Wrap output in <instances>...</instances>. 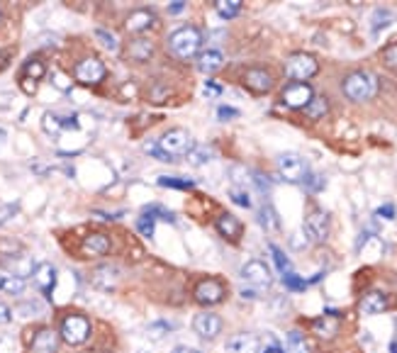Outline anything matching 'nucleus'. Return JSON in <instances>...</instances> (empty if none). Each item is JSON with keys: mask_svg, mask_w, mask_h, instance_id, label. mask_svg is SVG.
<instances>
[{"mask_svg": "<svg viewBox=\"0 0 397 353\" xmlns=\"http://www.w3.org/2000/svg\"><path fill=\"white\" fill-rule=\"evenodd\" d=\"M388 307H390V297L385 295V292L370 290L368 295H364V300H361L359 310H361V315L373 317V315H383V312L388 310Z\"/></svg>", "mask_w": 397, "mask_h": 353, "instance_id": "13", "label": "nucleus"}, {"mask_svg": "<svg viewBox=\"0 0 397 353\" xmlns=\"http://www.w3.org/2000/svg\"><path fill=\"white\" fill-rule=\"evenodd\" d=\"M0 24H3V13H0Z\"/></svg>", "mask_w": 397, "mask_h": 353, "instance_id": "50", "label": "nucleus"}, {"mask_svg": "<svg viewBox=\"0 0 397 353\" xmlns=\"http://www.w3.org/2000/svg\"><path fill=\"white\" fill-rule=\"evenodd\" d=\"M283 280H285V285L290 287V290H305V285H307V283L300 280L295 273H287V276H283Z\"/></svg>", "mask_w": 397, "mask_h": 353, "instance_id": "40", "label": "nucleus"}, {"mask_svg": "<svg viewBox=\"0 0 397 353\" xmlns=\"http://www.w3.org/2000/svg\"><path fill=\"white\" fill-rule=\"evenodd\" d=\"M271 253H273V261H276V266H278V271L283 273V276H287V273H290V261H287V256L285 253L280 251V248L276 246V243H271Z\"/></svg>", "mask_w": 397, "mask_h": 353, "instance_id": "32", "label": "nucleus"}, {"mask_svg": "<svg viewBox=\"0 0 397 353\" xmlns=\"http://www.w3.org/2000/svg\"><path fill=\"white\" fill-rule=\"evenodd\" d=\"M341 91H344V96L354 103L373 100V98L378 96V78H375V73H370V71H354L344 78Z\"/></svg>", "mask_w": 397, "mask_h": 353, "instance_id": "1", "label": "nucleus"}, {"mask_svg": "<svg viewBox=\"0 0 397 353\" xmlns=\"http://www.w3.org/2000/svg\"><path fill=\"white\" fill-rule=\"evenodd\" d=\"M193 329L200 339H215L217 334H222V320L215 312H202V315H195L193 320Z\"/></svg>", "mask_w": 397, "mask_h": 353, "instance_id": "11", "label": "nucleus"}, {"mask_svg": "<svg viewBox=\"0 0 397 353\" xmlns=\"http://www.w3.org/2000/svg\"><path fill=\"white\" fill-rule=\"evenodd\" d=\"M173 353H200V351H197V349H188V346H178V349L173 351Z\"/></svg>", "mask_w": 397, "mask_h": 353, "instance_id": "48", "label": "nucleus"}, {"mask_svg": "<svg viewBox=\"0 0 397 353\" xmlns=\"http://www.w3.org/2000/svg\"><path fill=\"white\" fill-rule=\"evenodd\" d=\"M127 57L132 61H149L153 57V44L149 39H134L130 47H127Z\"/></svg>", "mask_w": 397, "mask_h": 353, "instance_id": "23", "label": "nucleus"}, {"mask_svg": "<svg viewBox=\"0 0 397 353\" xmlns=\"http://www.w3.org/2000/svg\"><path fill=\"white\" fill-rule=\"evenodd\" d=\"M310 341L305 339V334L297 329L287 331L285 336V353H310Z\"/></svg>", "mask_w": 397, "mask_h": 353, "instance_id": "25", "label": "nucleus"}, {"mask_svg": "<svg viewBox=\"0 0 397 353\" xmlns=\"http://www.w3.org/2000/svg\"><path fill=\"white\" fill-rule=\"evenodd\" d=\"M261 225L266 227L268 232H273V230H278V227H280V222H278V215H276V210H273L271 205H266L264 210H261Z\"/></svg>", "mask_w": 397, "mask_h": 353, "instance_id": "31", "label": "nucleus"}, {"mask_svg": "<svg viewBox=\"0 0 397 353\" xmlns=\"http://www.w3.org/2000/svg\"><path fill=\"white\" fill-rule=\"evenodd\" d=\"M144 215H147V217H151V215H158V220H166V222H173V220H176V217H173V212L163 210V207H156V205L147 207V210H144Z\"/></svg>", "mask_w": 397, "mask_h": 353, "instance_id": "36", "label": "nucleus"}, {"mask_svg": "<svg viewBox=\"0 0 397 353\" xmlns=\"http://www.w3.org/2000/svg\"><path fill=\"white\" fill-rule=\"evenodd\" d=\"M278 171L290 183H302L307 173H310L307 171L305 158L297 156V153H280V156H278Z\"/></svg>", "mask_w": 397, "mask_h": 353, "instance_id": "8", "label": "nucleus"}, {"mask_svg": "<svg viewBox=\"0 0 397 353\" xmlns=\"http://www.w3.org/2000/svg\"><path fill=\"white\" fill-rule=\"evenodd\" d=\"M217 232H220L225 239L237 241L239 234H241V222L237 220L234 215H220V217H217Z\"/></svg>", "mask_w": 397, "mask_h": 353, "instance_id": "22", "label": "nucleus"}, {"mask_svg": "<svg viewBox=\"0 0 397 353\" xmlns=\"http://www.w3.org/2000/svg\"><path fill=\"white\" fill-rule=\"evenodd\" d=\"M378 215L385 217V220H393V217H395V207H393V205H383V207L378 210Z\"/></svg>", "mask_w": 397, "mask_h": 353, "instance_id": "45", "label": "nucleus"}, {"mask_svg": "<svg viewBox=\"0 0 397 353\" xmlns=\"http://www.w3.org/2000/svg\"><path fill=\"white\" fill-rule=\"evenodd\" d=\"M110 251V239L105 234H88L83 239V253L88 256H105Z\"/></svg>", "mask_w": 397, "mask_h": 353, "instance_id": "20", "label": "nucleus"}, {"mask_svg": "<svg viewBox=\"0 0 397 353\" xmlns=\"http://www.w3.org/2000/svg\"><path fill=\"white\" fill-rule=\"evenodd\" d=\"M27 283L24 278H15V276H0V292L5 295H22Z\"/></svg>", "mask_w": 397, "mask_h": 353, "instance_id": "26", "label": "nucleus"}, {"mask_svg": "<svg viewBox=\"0 0 397 353\" xmlns=\"http://www.w3.org/2000/svg\"><path fill=\"white\" fill-rule=\"evenodd\" d=\"M205 96H220V88L212 86V83H207V86H205Z\"/></svg>", "mask_w": 397, "mask_h": 353, "instance_id": "47", "label": "nucleus"}, {"mask_svg": "<svg viewBox=\"0 0 397 353\" xmlns=\"http://www.w3.org/2000/svg\"><path fill=\"white\" fill-rule=\"evenodd\" d=\"M227 353H259L261 351V341L256 339L254 334H246V331H241V334H234L227 339V346H225Z\"/></svg>", "mask_w": 397, "mask_h": 353, "instance_id": "15", "label": "nucleus"}, {"mask_svg": "<svg viewBox=\"0 0 397 353\" xmlns=\"http://www.w3.org/2000/svg\"><path fill=\"white\" fill-rule=\"evenodd\" d=\"M202 47V34L197 27H181L168 37V52L181 61L193 59Z\"/></svg>", "mask_w": 397, "mask_h": 353, "instance_id": "2", "label": "nucleus"}, {"mask_svg": "<svg viewBox=\"0 0 397 353\" xmlns=\"http://www.w3.org/2000/svg\"><path fill=\"white\" fill-rule=\"evenodd\" d=\"M312 98H315V91H312L307 83H287L285 88H283V105L290 107V110H305L307 105L312 103Z\"/></svg>", "mask_w": 397, "mask_h": 353, "instance_id": "7", "label": "nucleus"}, {"mask_svg": "<svg viewBox=\"0 0 397 353\" xmlns=\"http://www.w3.org/2000/svg\"><path fill=\"white\" fill-rule=\"evenodd\" d=\"M227 295V287L222 285L220 280L215 278H207V280H200L195 287V300L205 307H212V305H220Z\"/></svg>", "mask_w": 397, "mask_h": 353, "instance_id": "10", "label": "nucleus"}, {"mask_svg": "<svg viewBox=\"0 0 397 353\" xmlns=\"http://www.w3.org/2000/svg\"><path fill=\"white\" fill-rule=\"evenodd\" d=\"M54 86L61 88V91H68V88H71V83H68V78L61 76V73H54Z\"/></svg>", "mask_w": 397, "mask_h": 353, "instance_id": "43", "label": "nucleus"}, {"mask_svg": "<svg viewBox=\"0 0 397 353\" xmlns=\"http://www.w3.org/2000/svg\"><path fill=\"white\" fill-rule=\"evenodd\" d=\"M232 200H234L237 205H241V207H251L249 193H244V190H232Z\"/></svg>", "mask_w": 397, "mask_h": 353, "instance_id": "42", "label": "nucleus"}, {"mask_svg": "<svg viewBox=\"0 0 397 353\" xmlns=\"http://www.w3.org/2000/svg\"><path fill=\"white\" fill-rule=\"evenodd\" d=\"M59 339H61V336H59L57 331L44 326V329H39L37 334H34L32 344H29V353H57Z\"/></svg>", "mask_w": 397, "mask_h": 353, "instance_id": "14", "label": "nucleus"}, {"mask_svg": "<svg viewBox=\"0 0 397 353\" xmlns=\"http://www.w3.org/2000/svg\"><path fill=\"white\" fill-rule=\"evenodd\" d=\"M10 317H13V315H10V307L0 302V324H8V322H10Z\"/></svg>", "mask_w": 397, "mask_h": 353, "instance_id": "46", "label": "nucleus"}, {"mask_svg": "<svg viewBox=\"0 0 397 353\" xmlns=\"http://www.w3.org/2000/svg\"><path fill=\"white\" fill-rule=\"evenodd\" d=\"M339 326H341L339 315H324L312 322V329H315V334L322 336V339H334V336L339 334Z\"/></svg>", "mask_w": 397, "mask_h": 353, "instance_id": "18", "label": "nucleus"}, {"mask_svg": "<svg viewBox=\"0 0 397 353\" xmlns=\"http://www.w3.org/2000/svg\"><path fill=\"white\" fill-rule=\"evenodd\" d=\"M0 353H17V344L13 336H3L0 339Z\"/></svg>", "mask_w": 397, "mask_h": 353, "instance_id": "41", "label": "nucleus"}, {"mask_svg": "<svg viewBox=\"0 0 397 353\" xmlns=\"http://www.w3.org/2000/svg\"><path fill=\"white\" fill-rule=\"evenodd\" d=\"M181 10H183V3H181V0H178V3H173V5H171V13H181Z\"/></svg>", "mask_w": 397, "mask_h": 353, "instance_id": "49", "label": "nucleus"}, {"mask_svg": "<svg viewBox=\"0 0 397 353\" xmlns=\"http://www.w3.org/2000/svg\"><path fill=\"white\" fill-rule=\"evenodd\" d=\"M317 71H320V63H317V59L312 57V54H292L290 59L285 61V76L290 78L292 83H305L307 78L317 76Z\"/></svg>", "mask_w": 397, "mask_h": 353, "instance_id": "5", "label": "nucleus"}, {"mask_svg": "<svg viewBox=\"0 0 397 353\" xmlns=\"http://www.w3.org/2000/svg\"><path fill=\"white\" fill-rule=\"evenodd\" d=\"M59 336L66 341L68 346H81L88 341L91 336V322L83 315H68L61 320V326H59Z\"/></svg>", "mask_w": 397, "mask_h": 353, "instance_id": "4", "label": "nucleus"}, {"mask_svg": "<svg viewBox=\"0 0 397 353\" xmlns=\"http://www.w3.org/2000/svg\"><path fill=\"white\" fill-rule=\"evenodd\" d=\"M44 73H47V66H44V61H39V59H29V61L24 63V78H27V81H42Z\"/></svg>", "mask_w": 397, "mask_h": 353, "instance_id": "29", "label": "nucleus"}, {"mask_svg": "<svg viewBox=\"0 0 397 353\" xmlns=\"http://www.w3.org/2000/svg\"><path fill=\"white\" fill-rule=\"evenodd\" d=\"M217 115H220V119H227V117H239V110H234V107H220V110H217Z\"/></svg>", "mask_w": 397, "mask_h": 353, "instance_id": "44", "label": "nucleus"}, {"mask_svg": "<svg viewBox=\"0 0 397 353\" xmlns=\"http://www.w3.org/2000/svg\"><path fill=\"white\" fill-rule=\"evenodd\" d=\"M302 183H305L310 190H320V188H324V178L317 176V173H307L305 181H302Z\"/></svg>", "mask_w": 397, "mask_h": 353, "instance_id": "39", "label": "nucleus"}, {"mask_svg": "<svg viewBox=\"0 0 397 353\" xmlns=\"http://www.w3.org/2000/svg\"><path fill=\"white\" fill-rule=\"evenodd\" d=\"M244 86L254 93H268L273 88V76L266 68H249L244 73Z\"/></svg>", "mask_w": 397, "mask_h": 353, "instance_id": "17", "label": "nucleus"}, {"mask_svg": "<svg viewBox=\"0 0 397 353\" xmlns=\"http://www.w3.org/2000/svg\"><path fill=\"white\" fill-rule=\"evenodd\" d=\"M98 39H103V44H105V49H110V52H117L120 49V44H117V37L112 32H107V29H98L96 32Z\"/></svg>", "mask_w": 397, "mask_h": 353, "instance_id": "35", "label": "nucleus"}, {"mask_svg": "<svg viewBox=\"0 0 397 353\" xmlns=\"http://www.w3.org/2000/svg\"><path fill=\"white\" fill-rule=\"evenodd\" d=\"M3 263L10 271V276H15V278H24V276H32L34 273V263L29 256H13V258H5Z\"/></svg>", "mask_w": 397, "mask_h": 353, "instance_id": "21", "label": "nucleus"}, {"mask_svg": "<svg viewBox=\"0 0 397 353\" xmlns=\"http://www.w3.org/2000/svg\"><path fill=\"white\" fill-rule=\"evenodd\" d=\"M327 112H329V100H327L324 96H315L310 105L305 107V115L310 119H322Z\"/></svg>", "mask_w": 397, "mask_h": 353, "instance_id": "27", "label": "nucleus"}, {"mask_svg": "<svg viewBox=\"0 0 397 353\" xmlns=\"http://www.w3.org/2000/svg\"><path fill=\"white\" fill-rule=\"evenodd\" d=\"M212 158V149L207 147H195L190 153H188V161L193 163V166H202V163H207Z\"/></svg>", "mask_w": 397, "mask_h": 353, "instance_id": "30", "label": "nucleus"}, {"mask_svg": "<svg viewBox=\"0 0 397 353\" xmlns=\"http://www.w3.org/2000/svg\"><path fill=\"white\" fill-rule=\"evenodd\" d=\"M137 230L142 232L144 236H153V220H151V217H139Z\"/></svg>", "mask_w": 397, "mask_h": 353, "instance_id": "38", "label": "nucleus"}, {"mask_svg": "<svg viewBox=\"0 0 397 353\" xmlns=\"http://www.w3.org/2000/svg\"><path fill=\"white\" fill-rule=\"evenodd\" d=\"M329 230H331V222L329 215L322 210H312L305 220V234L312 239L315 243H324L329 239Z\"/></svg>", "mask_w": 397, "mask_h": 353, "instance_id": "9", "label": "nucleus"}, {"mask_svg": "<svg viewBox=\"0 0 397 353\" xmlns=\"http://www.w3.org/2000/svg\"><path fill=\"white\" fill-rule=\"evenodd\" d=\"M383 61L388 68H397V44H390L388 49L383 52Z\"/></svg>", "mask_w": 397, "mask_h": 353, "instance_id": "37", "label": "nucleus"}, {"mask_svg": "<svg viewBox=\"0 0 397 353\" xmlns=\"http://www.w3.org/2000/svg\"><path fill=\"white\" fill-rule=\"evenodd\" d=\"M44 132H49V134H59L63 129V119H59L57 115H44Z\"/></svg>", "mask_w": 397, "mask_h": 353, "instance_id": "34", "label": "nucleus"}, {"mask_svg": "<svg viewBox=\"0 0 397 353\" xmlns=\"http://www.w3.org/2000/svg\"><path fill=\"white\" fill-rule=\"evenodd\" d=\"M222 63H225V57H222L217 49H210V52L197 57V68H200L202 73H215L217 68H222Z\"/></svg>", "mask_w": 397, "mask_h": 353, "instance_id": "24", "label": "nucleus"}, {"mask_svg": "<svg viewBox=\"0 0 397 353\" xmlns=\"http://www.w3.org/2000/svg\"><path fill=\"white\" fill-rule=\"evenodd\" d=\"M32 280H34V285L44 292V295L52 297L54 283H57V271H54L52 263H39V266H34Z\"/></svg>", "mask_w": 397, "mask_h": 353, "instance_id": "16", "label": "nucleus"}, {"mask_svg": "<svg viewBox=\"0 0 397 353\" xmlns=\"http://www.w3.org/2000/svg\"><path fill=\"white\" fill-rule=\"evenodd\" d=\"M158 186L181 188V190H188V188H193V181H186V178H176V176H161V178H158Z\"/></svg>", "mask_w": 397, "mask_h": 353, "instance_id": "33", "label": "nucleus"}, {"mask_svg": "<svg viewBox=\"0 0 397 353\" xmlns=\"http://www.w3.org/2000/svg\"><path fill=\"white\" fill-rule=\"evenodd\" d=\"M105 73H107V68L100 59L88 57V59H81V61L76 63L73 76H76V81L83 83V86H96V83H100L103 78H105Z\"/></svg>", "mask_w": 397, "mask_h": 353, "instance_id": "6", "label": "nucleus"}, {"mask_svg": "<svg viewBox=\"0 0 397 353\" xmlns=\"http://www.w3.org/2000/svg\"><path fill=\"white\" fill-rule=\"evenodd\" d=\"M241 278L254 287H268L273 280L271 271H268V266L264 261H249L244 268H241Z\"/></svg>", "mask_w": 397, "mask_h": 353, "instance_id": "12", "label": "nucleus"}, {"mask_svg": "<svg viewBox=\"0 0 397 353\" xmlns=\"http://www.w3.org/2000/svg\"><path fill=\"white\" fill-rule=\"evenodd\" d=\"M153 22H156V15H153L151 10H134L130 17H127L125 27H127V32L139 34V32H144V29L151 27Z\"/></svg>", "mask_w": 397, "mask_h": 353, "instance_id": "19", "label": "nucleus"}, {"mask_svg": "<svg viewBox=\"0 0 397 353\" xmlns=\"http://www.w3.org/2000/svg\"><path fill=\"white\" fill-rule=\"evenodd\" d=\"M215 8H217V13H220V17L232 20L241 13V0H217Z\"/></svg>", "mask_w": 397, "mask_h": 353, "instance_id": "28", "label": "nucleus"}, {"mask_svg": "<svg viewBox=\"0 0 397 353\" xmlns=\"http://www.w3.org/2000/svg\"><path fill=\"white\" fill-rule=\"evenodd\" d=\"M156 144H158V151L163 153V158H166L168 163L178 161V156H188V153L195 149L193 137L186 129H168Z\"/></svg>", "mask_w": 397, "mask_h": 353, "instance_id": "3", "label": "nucleus"}]
</instances>
